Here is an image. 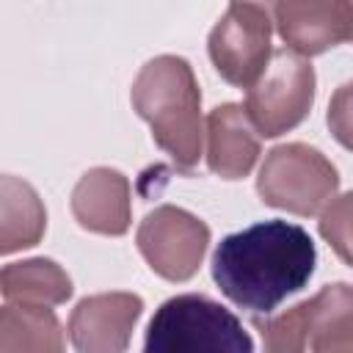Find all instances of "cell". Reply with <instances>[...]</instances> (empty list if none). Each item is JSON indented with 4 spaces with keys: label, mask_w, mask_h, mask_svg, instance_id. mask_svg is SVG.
<instances>
[{
    "label": "cell",
    "mask_w": 353,
    "mask_h": 353,
    "mask_svg": "<svg viewBox=\"0 0 353 353\" xmlns=\"http://www.w3.org/2000/svg\"><path fill=\"white\" fill-rule=\"evenodd\" d=\"M0 292L11 303L55 306L72 295V279L66 270L44 256L22 259L0 268Z\"/></svg>",
    "instance_id": "cell-14"
},
{
    "label": "cell",
    "mask_w": 353,
    "mask_h": 353,
    "mask_svg": "<svg viewBox=\"0 0 353 353\" xmlns=\"http://www.w3.org/2000/svg\"><path fill=\"white\" fill-rule=\"evenodd\" d=\"M339 176L328 157L306 143H281L268 152L256 190L268 207L292 215H317L336 196Z\"/></svg>",
    "instance_id": "cell-4"
},
{
    "label": "cell",
    "mask_w": 353,
    "mask_h": 353,
    "mask_svg": "<svg viewBox=\"0 0 353 353\" xmlns=\"http://www.w3.org/2000/svg\"><path fill=\"white\" fill-rule=\"evenodd\" d=\"M143 312L135 292H102L83 298L69 317V339L77 353H124Z\"/></svg>",
    "instance_id": "cell-8"
},
{
    "label": "cell",
    "mask_w": 353,
    "mask_h": 353,
    "mask_svg": "<svg viewBox=\"0 0 353 353\" xmlns=\"http://www.w3.org/2000/svg\"><path fill=\"white\" fill-rule=\"evenodd\" d=\"M317 265L314 240L290 221H262L226 234L212 254L221 292L251 314H270L287 295L306 287Z\"/></svg>",
    "instance_id": "cell-1"
},
{
    "label": "cell",
    "mask_w": 353,
    "mask_h": 353,
    "mask_svg": "<svg viewBox=\"0 0 353 353\" xmlns=\"http://www.w3.org/2000/svg\"><path fill=\"white\" fill-rule=\"evenodd\" d=\"M135 243L157 276L168 281H188L204 259L210 229L188 210L163 204L141 221Z\"/></svg>",
    "instance_id": "cell-6"
},
{
    "label": "cell",
    "mask_w": 353,
    "mask_h": 353,
    "mask_svg": "<svg viewBox=\"0 0 353 353\" xmlns=\"http://www.w3.org/2000/svg\"><path fill=\"white\" fill-rule=\"evenodd\" d=\"M47 229V210L33 185L0 174V254L33 248Z\"/></svg>",
    "instance_id": "cell-12"
},
{
    "label": "cell",
    "mask_w": 353,
    "mask_h": 353,
    "mask_svg": "<svg viewBox=\"0 0 353 353\" xmlns=\"http://www.w3.org/2000/svg\"><path fill=\"white\" fill-rule=\"evenodd\" d=\"M74 221L97 234L119 237L130 229V182L116 168H91L72 190Z\"/></svg>",
    "instance_id": "cell-10"
},
{
    "label": "cell",
    "mask_w": 353,
    "mask_h": 353,
    "mask_svg": "<svg viewBox=\"0 0 353 353\" xmlns=\"http://www.w3.org/2000/svg\"><path fill=\"white\" fill-rule=\"evenodd\" d=\"M290 52L320 55L353 33V6L339 3H276L270 8Z\"/></svg>",
    "instance_id": "cell-9"
},
{
    "label": "cell",
    "mask_w": 353,
    "mask_h": 353,
    "mask_svg": "<svg viewBox=\"0 0 353 353\" xmlns=\"http://www.w3.org/2000/svg\"><path fill=\"white\" fill-rule=\"evenodd\" d=\"M143 353H254V342L226 306L207 295L185 292L154 309Z\"/></svg>",
    "instance_id": "cell-3"
},
{
    "label": "cell",
    "mask_w": 353,
    "mask_h": 353,
    "mask_svg": "<svg viewBox=\"0 0 353 353\" xmlns=\"http://www.w3.org/2000/svg\"><path fill=\"white\" fill-rule=\"evenodd\" d=\"M265 353H306V306L298 303L265 323H256Z\"/></svg>",
    "instance_id": "cell-15"
},
{
    "label": "cell",
    "mask_w": 353,
    "mask_h": 353,
    "mask_svg": "<svg viewBox=\"0 0 353 353\" xmlns=\"http://www.w3.org/2000/svg\"><path fill=\"white\" fill-rule=\"evenodd\" d=\"M328 353H353V345H347V347H334V350H328Z\"/></svg>",
    "instance_id": "cell-17"
},
{
    "label": "cell",
    "mask_w": 353,
    "mask_h": 353,
    "mask_svg": "<svg viewBox=\"0 0 353 353\" xmlns=\"http://www.w3.org/2000/svg\"><path fill=\"white\" fill-rule=\"evenodd\" d=\"M320 232L336 248V254L345 262H350V254H347V243H350V193H342L336 201L328 204V210L323 212V221H320Z\"/></svg>",
    "instance_id": "cell-16"
},
{
    "label": "cell",
    "mask_w": 353,
    "mask_h": 353,
    "mask_svg": "<svg viewBox=\"0 0 353 353\" xmlns=\"http://www.w3.org/2000/svg\"><path fill=\"white\" fill-rule=\"evenodd\" d=\"M132 108L152 127L154 143L185 174L201 157V91L185 58L160 55L149 61L130 91Z\"/></svg>",
    "instance_id": "cell-2"
},
{
    "label": "cell",
    "mask_w": 353,
    "mask_h": 353,
    "mask_svg": "<svg viewBox=\"0 0 353 353\" xmlns=\"http://www.w3.org/2000/svg\"><path fill=\"white\" fill-rule=\"evenodd\" d=\"M210 58L226 83L248 88L270 58V8L232 3L210 33Z\"/></svg>",
    "instance_id": "cell-7"
},
{
    "label": "cell",
    "mask_w": 353,
    "mask_h": 353,
    "mask_svg": "<svg viewBox=\"0 0 353 353\" xmlns=\"http://www.w3.org/2000/svg\"><path fill=\"white\" fill-rule=\"evenodd\" d=\"M259 157V135L243 105L226 102L207 116V165L221 179H243Z\"/></svg>",
    "instance_id": "cell-11"
},
{
    "label": "cell",
    "mask_w": 353,
    "mask_h": 353,
    "mask_svg": "<svg viewBox=\"0 0 353 353\" xmlns=\"http://www.w3.org/2000/svg\"><path fill=\"white\" fill-rule=\"evenodd\" d=\"M314 102V69L301 55L273 50L262 74L248 85L245 116L254 124L256 135L276 138L298 127Z\"/></svg>",
    "instance_id": "cell-5"
},
{
    "label": "cell",
    "mask_w": 353,
    "mask_h": 353,
    "mask_svg": "<svg viewBox=\"0 0 353 353\" xmlns=\"http://www.w3.org/2000/svg\"><path fill=\"white\" fill-rule=\"evenodd\" d=\"M0 353H66L52 309L33 303L0 306Z\"/></svg>",
    "instance_id": "cell-13"
}]
</instances>
